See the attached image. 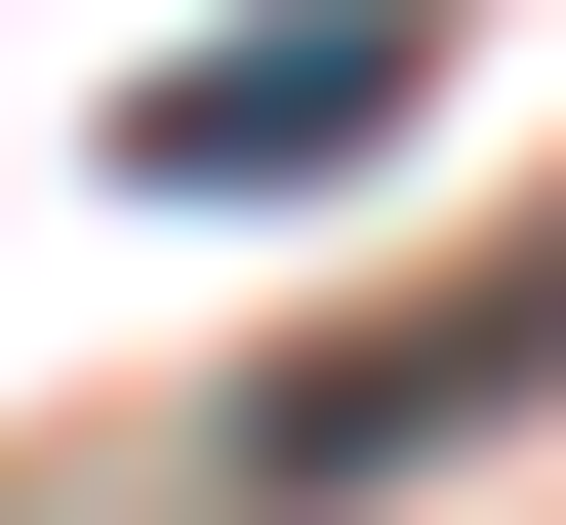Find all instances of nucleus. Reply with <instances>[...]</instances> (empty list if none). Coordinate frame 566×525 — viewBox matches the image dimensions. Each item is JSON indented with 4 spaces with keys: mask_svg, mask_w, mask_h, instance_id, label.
<instances>
[{
    "mask_svg": "<svg viewBox=\"0 0 566 525\" xmlns=\"http://www.w3.org/2000/svg\"><path fill=\"white\" fill-rule=\"evenodd\" d=\"M365 122H405V0H283V41L122 82V162H163V202H283V162H365Z\"/></svg>",
    "mask_w": 566,
    "mask_h": 525,
    "instance_id": "1",
    "label": "nucleus"
},
{
    "mask_svg": "<svg viewBox=\"0 0 566 525\" xmlns=\"http://www.w3.org/2000/svg\"><path fill=\"white\" fill-rule=\"evenodd\" d=\"M526 364H566V283H485V324H405V364H283V485H405V444H485V405H526Z\"/></svg>",
    "mask_w": 566,
    "mask_h": 525,
    "instance_id": "2",
    "label": "nucleus"
}]
</instances>
